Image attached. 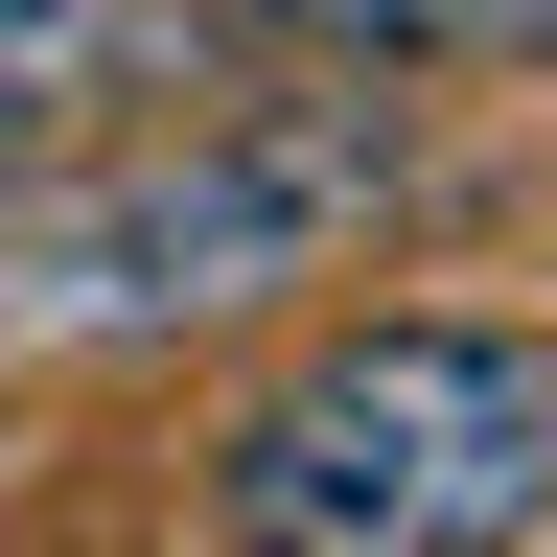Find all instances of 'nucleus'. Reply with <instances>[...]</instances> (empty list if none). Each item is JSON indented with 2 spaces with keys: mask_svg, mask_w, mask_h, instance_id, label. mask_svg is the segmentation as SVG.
I'll list each match as a JSON object with an SVG mask.
<instances>
[{
  "mask_svg": "<svg viewBox=\"0 0 557 557\" xmlns=\"http://www.w3.org/2000/svg\"><path fill=\"white\" fill-rule=\"evenodd\" d=\"M302 70H557V0H233Z\"/></svg>",
  "mask_w": 557,
  "mask_h": 557,
  "instance_id": "4",
  "label": "nucleus"
},
{
  "mask_svg": "<svg viewBox=\"0 0 557 557\" xmlns=\"http://www.w3.org/2000/svg\"><path fill=\"white\" fill-rule=\"evenodd\" d=\"M209 70H256L233 0H0V163L70 139V116H163Z\"/></svg>",
  "mask_w": 557,
  "mask_h": 557,
  "instance_id": "3",
  "label": "nucleus"
},
{
  "mask_svg": "<svg viewBox=\"0 0 557 557\" xmlns=\"http://www.w3.org/2000/svg\"><path fill=\"white\" fill-rule=\"evenodd\" d=\"M418 94L325 70V94H163L139 139L0 186V348L24 372H163V348H233V325H302L325 278L395 256L418 209Z\"/></svg>",
  "mask_w": 557,
  "mask_h": 557,
  "instance_id": "1",
  "label": "nucleus"
},
{
  "mask_svg": "<svg viewBox=\"0 0 557 557\" xmlns=\"http://www.w3.org/2000/svg\"><path fill=\"white\" fill-rule=\"evenodd\" d=\"M209 557H557V325L325 302L186 442Z\"/></svg>",
  "mask_w": 557,
  "mask_h": 557,
  "instance_id": "2",
  "label": "nucleus"
}]
</instances>
